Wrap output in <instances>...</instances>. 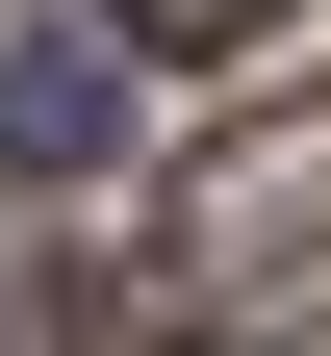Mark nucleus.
<instances>
[{
    "label": "nucleus",
    "mask_w": 331,
    "mask_h": 356,
    "mask_svg": "<svg viewBox=\"0 0 331 356\" xmlns=\"http://www.w3.org/2000/svg\"><path fill=\"white\" fill-rule=\"evenodd\" d=\"M280 26H306V0H128V51H178V76H255Z\"/></svg>",
    "instance_id": "3"
},
{
    "label": "nucleus",
    "mask_w": 331,
    "mask_h": 356,
    "mask_svg": "<svg viewBox=\"0 0 331 356\" xmlns=\"http://www.w3.org/2000/svg\"><path fill=\"white\" fill-rule=\"evenodd\" d=\"M128 153V51L52 26V51H0V178H102Z\"/></svg>",
    "instance_id": "2"
},
{
    "label": "nucleus",
    "mask_w": 331,
    "mask_h": 356,
    "mask_svg": "<svg viewBox=\"0 0 331 356\" xmlns=\"http://www.w3.org/2000/svg\"><path fill=\"white\" fill-rule=\"evenodd\" d=\"M204 331H229V356H331V178L204 204Z\"/></svg>",
    "instance_id": "1"
}]
</instances>
